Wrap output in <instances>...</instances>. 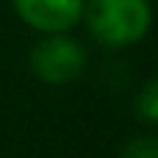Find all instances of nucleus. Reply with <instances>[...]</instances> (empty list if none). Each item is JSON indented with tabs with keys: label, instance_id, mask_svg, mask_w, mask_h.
I'll return each mask as SVG.
<instances>
[{
	"label": "nucleus",
	"instance_id": "obj_3",
	"mask_svg": "<svg viewBox=\"0 0 158 158\" xmlns=\"http://www.w3.org/2000/svg\"><path fill=\"white\" fill-rule=\"evenodd\" d=\"M19 17L36 31L61 33L83 14V0H14Z\"/></svg>",
	"mask_w": 158,
	"mask_h": 158
},
{
	"label": "nucleus",
	"instance_id": "obj_5",
	"mask_svg": "<svg viewBox=\"0 0 158 158\" xmlns=\"http://www.w3.org/2000/svg\"><path fill=\"white\" fill-rule=\"evenodd\" d=\"M122 158H158V139H133L122 150Z\"/></svg>",
	"mask_w": 158,
	"mask_h": 158
},
{
	"label": "nucleus",
	"instance_id": "obj_4",
	"mask_svg": "<svg viewBox=\"0 0 158 158\" xmlns=\"http://www.w3.org/2000/svg\"><path fill=\"white\" fill-rule=\"evenodd\" d=\"M136 114L144 122H158V78L147 81L136 97Z\"/></svg>",
	"mask_w": 158,
	"mask_h": 158
},
{
	"label": "nucleus",
	"instance_id": "obj_2",
	"mask_svg": "<svg viewBox=\"0 0 158 158\" xmlns=\"http://www.w3.org/2000/svg\"><path fill=\"white\" fill-rule=\"evenodd\" d=\"M31 67L47 83H69L86 67V50L69 36H50L33 47Z\"/></svg>",
	"mask_w": 158,
	"mask_h": 158
},
{
	"label": "nucleus",
	"instance_id": "obj_1",
	"mask_svg": "<svg viewBox=\"0 0 158 158\" xmlns=\"http://www.w3.org/2000/svg\"><path fill=\"white\" fill-rule=\"evenodd\" d=\"M86 25L108 47L133 44L150 28V6L147 0H89Z\"/></svg>",
	"mask_w": 158,
	"mask_h": 158
}]
</instances>
